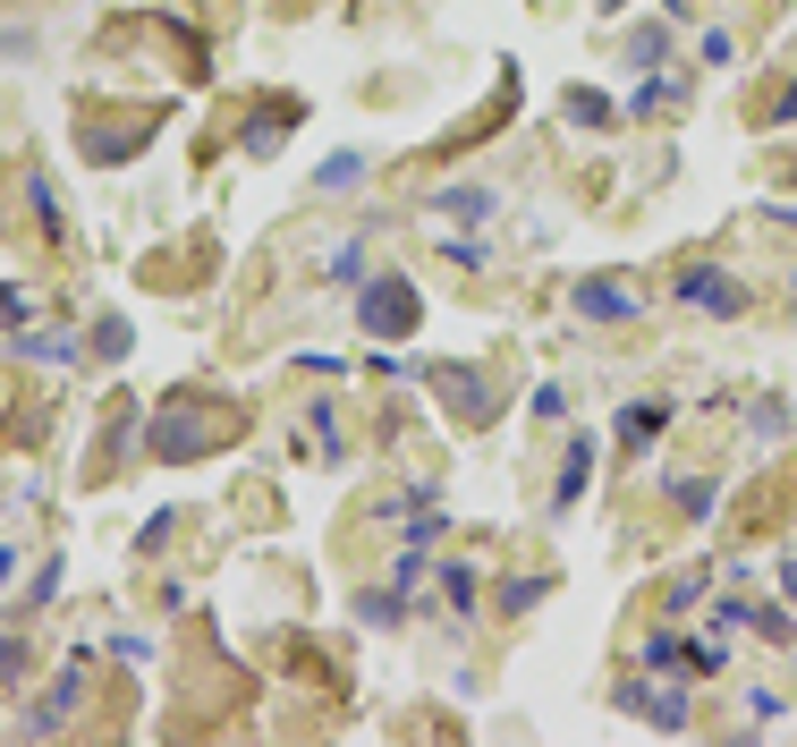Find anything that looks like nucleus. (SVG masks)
<instances>
[{
  "instance_id": "nucleus-1",
  "label": "nucleus",
  "mask_w": 797,
  "mask_h": 747,
  "mask_svg": "<svg viewBox=\"0 0 797 747\" xmlns=\"http://www.w3.org/2000/svg\"><path fill=\"white\" fill-rule=\"evenodd\" d=\"M679 297H687V306H704V315H738V306H747V290H738L730 272H687V281H679Z\"/></svg>"
},
{
  "instance_id": "nucleus-2",
  "label": "nucleus",
  "mask_w": 797,
  "mask_h": 747,
  "mask_svg": "<svg viewBox=\"0 0 797 747\" xmlns=\"http://www.w3.org/2000/svg\"><path fill=\"white\" fill-rule=\"evenodd\" d=\"M365 324L399 340V331H415V297L399 290V281H390V290H365Z\"/></svg>"
},
{
  "instance_id": "nucleus-3",
  "label": "nucleus",
  "mask_w": 797,
  "mask_h": 747,
  "mask_svg": "<svg viewBox=\"0 0 797 747\" xmlns=\"http://www.w3.org/2000/svg\"><path fill=\"white\" fill-rule=\"evenodd\" d=\"M662 425H670V399H637V408H619V442H628V451H645Z\"/></svg>"
},
{
  "instance_id": "nucleus-4",
  "label": "nucleus",
  "mask_w": 797,
  "mask_h": 747,
  "mask_svg": "<svg viewBox=\"0 0 797 747\" xmlns=\"http://www.w3.org/2000/svg\"><path fill=\"white\" fill-rule=\"evenodd\" d=\"M577 315H603V324H619V315H637V290H611V281H585V290H577Z\"/></svg>"
},
{
  "instance_id": "nucleus-5",
  "label": "nucleus",
  "mask_w": 797,
  "mask_h": 747,
  "mask_svg": "<svg viewBox=\"0 0 797 747\" xmlns=\"http://www.w3.org/2000/svg\"><path fill=\"white\" fill-rule=\"evenodd\" d=\"M433 213H449V222H492V188H449Z\"/></svg>"
},
{
  "instance_id": "nucleus-6",
  "label": "nucleus",
  "mask_w": 797,
  "mask_h": 747,
  "mask_svg": "<svg viewBox=\"0 0 797 747\" xmlns=\"http://www.w3.org/2000/svg\"><path fill=\"white\" fill-rule=\"evenodd\" d=\"M585 476H594V451L577 442V451H569V476H560V493H551V510H577V493H585Z\"/></svg>"
},
{
  "instance_id": "nucleus-7",
  "label": "nucleus",
  "mask_w": 797,
  "mask_h": 747,
  "mask_svg": "<svg viewBox=\"0 0 797 747\" xmlns=\"http://www.w3.org/2000/svg\"><path fill=\"white\" fill-rule=\"evenodd\" d=\"M26 204H34L43 229H60V188H52V179H26Z\"/></svg>"
},
{
  "instance_id": "nucleus-8",
  "label": "nucleus",
  "mask_w": 797,
  "mask_h": 747,
  "mask_svg": "<svg viewBox=\"0 0 797 747\" xmlns=\"http://www.w3.org/2000/svg\"><path fill=\"white\" fill-rule=\"evenodd\" d=\"M442 595H449V612H467V603H476V569H458V561H449V569H442Z\"/></svg>"
},
{
  "instance_id": "nucleus-9",
  "label": "nucleus",
  "mask_w": 797,
  "mask_h": 747,
  "mask_svg": "<svg viewBox=\"0 0 797 747\" xmlns=\"http://www.w3.org/2000/svg\"><path fill=\"white\" fill-rule=\"evenodd\" d=\"M26 358H52V365H68L77 349H68V331H34V340H26Z\"/></svg>"
},
{
  "instance_id": "nucleus-10",
  "label": "nucleus",
  "mask_w": 797,
  "mask_h": 747,
  "mask_svg": "<svg viewBox=\"0 0 797 747\" xmlns=\"http://www.w3.org/2000/svg\"><path fill=\"white\" fill-rule=\"evenodd\" d=\"M356 170H365V154H340V162H322V170H315V188H349Z\"/></svg>"
}]
</instances>
